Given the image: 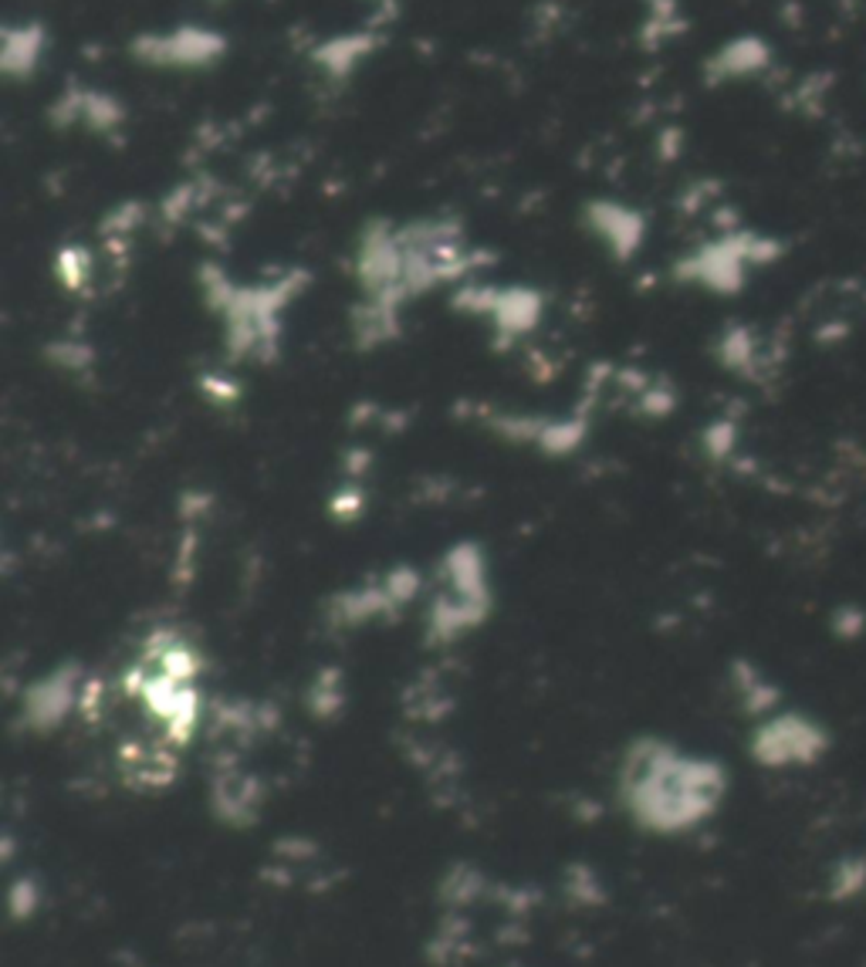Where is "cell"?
<instances>
[{
	"label": "cell",
	"mask_w": 866,
	"mask_h": 967,
	"mask_svg": "<svg viewBox=\"0 0 866 967\" xmlns=\"http://www.w3.org/2000/svg\"><path fill=\"white\" fill-rule=\"evenodd\" d=\"M224 48L221 34L214 31H177V34H163V38H143L140 45H135V51H140L143 58H150L153 64H200V61H211L217 51Z\"/></svg>",
	"instance_id": "cell-1"
},
{
	"label": "cell",
	"mask_w": 866,
	"mask_h": 967,
	"mask_svg": "<svg viewBox=\"0 0 866 967\" xmlns=\"http://www.w3.org/2000/svg\"><path fill=\"white\" fill-rule=\"evenodd\" d=\"M45 51V31L24 24V27H11L4 34V68L8 72H31L38 55Z\"/></svg>",
	"instance_id": "cell-2"
},
{
	"label": "cell",
	"mask_w": 866,
	"mask_h": 967,
	"mask_svg": "<svg viewBox=\"0 0 866 967\" xmlns=\"http://www.w3.org/2000/svg\"><path fill=\"white\" fill-rule=\"evenodd\" d=\"M369 51V41H363V38H342V41H332V45H325L322 48V58H325V64L329 68H349L359 55H366Z\"/></svg>",
	"instance_id": "cell-3"
}]
</instances>
